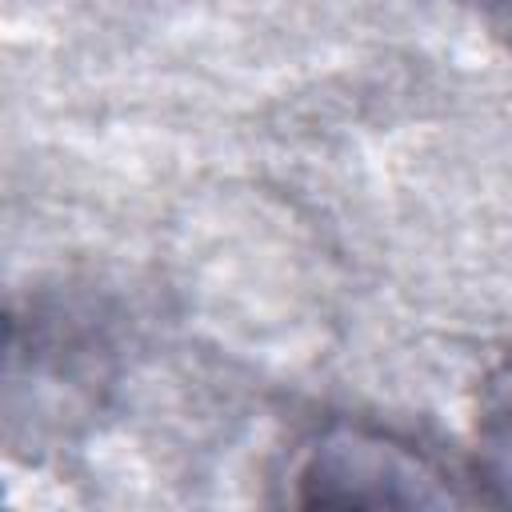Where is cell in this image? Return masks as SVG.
<instances>
[{"instance_id":"obj_1","label":"cell","mask_w":512,"mask_h":512,"mask_svg":"<svg viewBox=\"0 0 512 512\" xmlns=\"http://www.w3.org/2000/svg\"><path fill=\"white\" fill-rule=\"evenodd\" d=\"M296 504L324 508H420V504H496L480 472L372 424H332L296 464Z\"/></svg>"},{"instance_id":"obj_2","label":"cell","mask_w":512,"mask_h":512,"mask_svg":"<svg viewBox=\"0 0 512 512\" xmlns=\"http://www.w3.org/2000/svg\"><path fill=\"white\" fill-rule=\"evenodd\" d=\"M480 444H484V484L492 488L496 504L512 500V364L492 380L480 416Z\"/></svg>"}]
</instances>
